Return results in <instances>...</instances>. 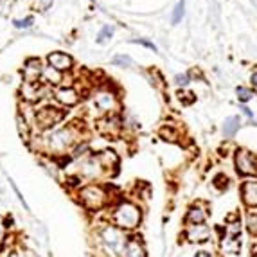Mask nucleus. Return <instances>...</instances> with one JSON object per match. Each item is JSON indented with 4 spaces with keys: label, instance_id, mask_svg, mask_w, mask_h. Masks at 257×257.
<instances>
[{
    "label": "nucleus",
    "instance_id": "nucleus-1",
    "mask_svg": "<svg viewBox=\"0 0 257 257\" xmlns=\"http://www.w3.org/2000/svg\"><path fill=\"white\" fill-rule=\"evenodd\" d=\"M78 133L74 126L54 128L51 131H43V135L38 141L40 151L49 157H63L70 155L72 149L78 146Z\"/></svg>",
    "mask_w": 257,
    "mask_h": 257
},
{
    "label": "nucleus",
    "instance_id": "nucleus-2",
    "mask_svg": "<svg viewBox=\"0 0 257 257\" xmlns=\"http://www.w3.org/2000/svg\"><path fill=\"white\" fill-rule=\"evenodd\" d=\"M110 220H112V225H115L117 228H121V230L124 232L135 230L142 221V210L139 205L130 201V200H121V201L112 209Z\"/></svg>",
    "mask_w": 257,
    "mask_h": 257
},
{
    "label": "nucleus",
    "instance_id": "nucleus-3",
    "mask_svg": "<svg viewBox=\"0 0 257 257\" xmlns=\"http://www.w3.org/2000/svg\"><path fill=\"white\" fill-rule=\"evenodd\" d=\"M78 200L81 207L88 212H99L110 203V193L103 184H86L78 189Z\"/></svg>",
    "mask_w": 257,
    "mask_h": 257
},
{
    "label": "nucleus",
    "instance_id": "nucleus-4",
    "mask_svg": "<svg viewBox=\"0 0 257 257\" xmlns=\"http://www.w3.org/2000/svg\"><path fill=\"white\" fill-rule=\"evenodd\" d=\"M128 237L124 230L117 228L115 225H105L99 232L101 248L106 257H122Z\"/></svg>",
    "mask_w": 257,
    "mask_h": 257
},
{
    "label": "nucleus",
    "instance_id": "nucleus-5",
    "mask_svg": "<svg viewBox=\"0 0 257 257\" xmlns=\"http://www.w3.org/2000/svg\"><path fill=\"white\" fill-rule=\"evenodd\" d=\"M65 119L63 110L59 108H54V106H45L42 110H38L34 114V124H36L38 130L42 131H51L56 128V124Z\"/></svg>",
    "mask_w": 257,
    "mask_h": 257
},
{
    "label": "nucleus",
    "instance_id": "nucleus-6",
    "mask_svg": "<svg viewBox=\"0 0 257 257\" xmlns=\"http://www.w3.org/2000/svg\"><path fill=\"white\" fill-rule=\"evenodd\" d=\"M234 166L241 176H257V157L248 149H236Z\"/></svg>",
    "mask_w": 257,
    "mask_h": 257
},
{
    "label": "nucleus",
    "instance_id": "nucleus-7",
    "mask_svg": "<svg viewBox=\"0 0 257 257\" xmlns=\"http://www.w3.org/2000/svg\"><path fill=\"white\" fill-rule=\"evenodd\" d=\"M207 218H209V210H207V207H205L203 203H196L187 210V214H185V218H184V223L187 227L205 225Z\"/></svg>",
    "mask_w": 257,
    "mask_h": 257
},
{
    "label": "nucleus",
    "instance_id": "nucleus-8",
    "mask_svg": "<svg viewBox=\"0 0 257 257\" xmlns=\"http://www.w3.org/2000/svg\"><path fill=\"white\" fill-rule=\"evenodd\" d=\"M94 106L103 114H108L110 115L112 112L117 108V99L115 95L112 92H97L94 97Z\"/></svg>",
    "mask_w": 257,
    "mask_h": 257
},
{
    "label": "nucleus",
    "instance_id": "nucleus-9",
    "mask_svg": "<svg viewBox=\"0 0 257 257\" xmlns=\"http://www.w3.org/2000/svg\"><path fill=\"white\" fill-rule=\"evenodd\" d=\"M241 200L245 207L256 209L257 207V180H247L241 184Z\"/></svg>",
    "mask_w": 257,
    "mask_h": 257
},
{
    "label": "nucleus",
    "instance_id": "nucleus-10",
    "mask_svg": "<svg viewBox=\"0 0 257 257\" xmlns=\"http://www.w3.org/2000/svg\"><path fill=\"white\" fill-rule=\"evenodd\" d=\"M210 236H212V232L207 225L187 227V230H185V239L189 243H207Z\"/></svg>",
    "mask_w": 257,
    "mask_h": 257
},
{
    "label": "nucleus",
    "instance_id": "nucleus-11",
    "mask_svg": "<svg viewBox=\"0 0 257 257\" xmlns=\"http://www.w3.org/2000/svg\"><path fill=\"white\" fill-rule=\"evenodd\" d=\"M43 68L40 59H27L26 67H24V83H38V79L42 78Z\"/></svg>",
    "mask_w": 257,
    "mask_h": 257
},
{
    "label": "nucleus",
    "instance_id": "nucleus-12",
    "mask_svg": "<svg viewBox=\"0 0 257 257\" xmlns=\"http://www.w3.org/2000/svg\"><path fill=\"white\" fill-rule=\"evenodd\" d=\"M43 92H45V88H43L40 83H24V86H22V97H24L27 103H36V101H40L43 97Z\"/></svg>",
    "mask_w": 257,
    "mask_h": 257
},
{
    "label": "nucleus",
    "instance_id": "nucleus-13",
    "mask_svg": "<svg viewBox=\"0 0 257 257\" xmlns=\"http://www.w3.org/2000/svg\"><path fill=\"white\" fill-rule=\"evenodd\" d=\"M54 95H56V101L63 106H76L79 103V94L72 86H63V88L56 90Z\"/></svg>",
    "mask_w": 257,
    "mask_h": 257
},
{
    "label": "nucleus",
    "instance_id": "nucleus-14",
    "mask_svg": "<svg viewBox=\"0 0 257 257\" xmlns=\"http://www.w3.org/2000/svg\"><path fill=\"white\" fill-rule=\"evenodd\" d=\"M122 257H147L146 248L142 245L141 237H128L126 247H124V256Z\"/></svg>",
    "mask_w": 257,
    "mask_h": 257
},
{
    "label": "nucleus",
    "instance_id": "nucleus-15",
    "mask_svg": "<svg viewBox=\"0 0 257 257\" xmlns=\"http://www.w3.org/2000/svg\"><path fill=\"white\" fill-rule=\"evenodd\" d=\"M49 65L59 72H63V70H68V68L72 67V58L68 56V54H63V53H53L49 54L47 58Z\"/></svg>",
    "mask_w": 257,
    "mask_h": 257
},
{
    "label": "nucleus",
    "instance_id": "nucleus-16",
    "mask_svg": "<svg viewBox=\"0 0 257 257\" xmlns=\"http://www.w3.org/2000/svg\"><path fill=\"white\" fill-rule=\"evenodd\" d=\"M99 130L101 133H105L106 137H117L119 131H121V121L114 115H108L106 119L99 122Z\"/></svg>",
    "mask_w": 257,
    "mask_h": 257
},
{
    "label": "nucleus",
    "instance_id": "nucleus-17",
    "mask_svg": "<svg viewBox=\"0 0 257 257\" xmlns=\"http://www.w3.org/2000/svg\"><path fill=\"white\" fill-rule=\"evenodd\" d=\"M221 248H223V252L227 254H237L239 252V248H241V239L239 237H232V236H223L221 239Z\"/></svg>",
    "mask_w": 257,
    "mask_h": 257
},
{
    "label": "nucleus",
    "instance_id": "nucleus-18",
    "mask_svg": "<svg viewBox=\"0 0 257 257\" xmlns=\"http://www.w3.org/2000/svg\"><path fill=\"white\" fill-rule=\"evenodd\" d=\"M239 124H241V121H239V117H236V115L225 119L223 128H221V130H223V135H225L227 139H232V137L237 133V130H239Z\"/></svg>",
    "mask_w": 257,
    "mask_h": 257
},
{
    "label": "nucleus",
    "instance_id": "nucleus-19",
    "mask_svg": "<svg viewBox=\"0 0 257 257\" xmlns=\"http://www.w3.org/2000/svg\"><path fill=\"white\" fill-rule=\"evenodd\" d=\"M42 79L43 81H47V83H51V85H58L63 81V76H61L59 70H56V68H53L51 65H49V67L43 68Z\"/></svg>",
    "mask_w": 257,
    "mask_h": 257
},
{
    "label": "nucleus",
    "instance_id": "nucleus-20",
    "mask_svg": "<svg viewBox=\"0 0 257 257\" xmlns=\"http://www.w3.org/2000/svg\"><path fill=\"white\" fill-rule=\"evenodd\" d=\"M236 94H237V99L241 101V103H248V101H250L254 95H256V94H254V90L245 88V86H237Z\"/></svg>",
    "mask_w": 257,
    "mask_h": 257
},
{
    "label": "nucleus",
    "instance_id": "nucleus-21",
    "mask_svg": "<svg viewBox=\"0 0 257 257\" xmlns=\"http://www.w3.org/2000/svg\"><path fill=\"white\" fill-rule=\"evenodd\" d=\"M247 228L252 236H257V212H248L247 214Z\"/></svg>",
    "mask_w": 257,
    "mask_h": 257
},
{
    "label": "nucleus",
    "instance_id": "nucleus-22",
    "mask_svg": "<svg viewBox=\"0 0 257 257\" xmlns=\"http://www.w3.org/2000/svg\"><path fill=\"white\" fill-rule=\"evenodd\" d=\"M184 13H185V0H180L178 4L174 5V11H173V24H178L182 18H184Z\"/></svg>",
    "mask_w": 257,
    "mask_h": 257
},
{
    "label": "nucleus",
    "instance_id": "nucleus-23",
    "mask_svg": "<svg viewBox=\"0 0 257 257\" xmlns=\"http://www.w3.org/2000/svg\"><path fill=\"white\" fill-rule=\"evenodd\" d=\"M112 34H114V27L110 26H105L101 29V32L97 34V43H105L106 40H110Z\"/></svg>",
    "mask_w": 257,
    "mask_h": 257
},
{
    "label": "nucleus",
    "instance_id": "nucleus-24",
    "mask_svg": "<svg viewBox=\"0 0 257 257\" xmlns=\"http://www.w3.org/2000/svg\"><path fill=\"white\" fill-rule=\"evenodd\" d=\"M212 184H214V187L218 191H223L227 189V185H228V178H227L223 173H220L218 176H214V182H212Z\"/></svg>",
    "mask_w": 257,
    "mask_h": 257
},
{
    "label": "nucleus",
    "instance_id": "nucleus-25",
    "mask_svg": "<svg viewBox=\"0 0 257 257\" xmlns=\"http://www.w3.org/2000/svg\"><path fill=\"white\" fill-rule=\"evenodd\" d=\"M32 22H34V18H32V16H27L24 20H13V26H15L16 29H27V27L32 26Z\"/></svg>",
    "mask_w": 257,
    "mask_h": 257
},
{
    "label": "nucleus",
    "instance_id": "nucleus-26",
    "mask_svg": "<svg viewBox=\"0 0 257 257\" xmlns=\"http://www.w3.org/2000/svg\"><path fill=\"white\" fill-rule=\"evenodd\" d=\"M5 241H7V225L4 218H0V248L4 247Z\"/></svg>",
    "mask_w": 257,
    "mask_h": 257
},
{
    "label": "nucleus",
    "instance_id": "nucleus-27",
    "mask_svg": "<svg viewBox=\"0 0 257 257\" xmlns=\"http://www.w3.org/2000/svg\"><path fill=\"white\" fill-rule=\"evenodd\" d=\"M160 133H162V137L166 141H176V139H178V135L171 130V126H164L162 130H160Z\"/></svg>",
    "mask_w": 257,
    "mask_h": 257
},
{
    "label": "nucleus",
    "instance_id": "nucleus-28",
    "mask_svg": "<svg viewBox=\"0 0 257 257\" xmlns=\"http://www.w3.org/2000/svg\"><path fill=\"white\" fill-rule=\"evenodd\" d=\"M112 63H114V65H121V67H130L131 59L128 58V56H115V58L112 59Z\"/></svg>",
    "mask_w": 257,
    "mask_h": 257
},
{
    "label": "nucleus",
    "instance_id": "nucleus-29",
    "mask_svg": "<svg viewBox=\"0 0 257 257\" xmlns=\"http://www.w3.org/2000/svg\"><path fill=\"white\" fill-rule=\"evenodd\" d=\"M133 43H141V45H144V47H147V49H151L153 53H157V45L153 42H147V40H144V38H139V40H131Z\"/></svg>",
    "mask_w": 257,
    "mask_h": 257
},
{
    "label": "nucleus",
    "instance_id": "nucleus-30",
    "mask_svg": "<svg viewBox=\"0 0 257 257\" xmlns=\"http://www.w3.org/2000/svg\"><path fill=\"white\" fill-rule=\"evenodd\" d=\"M174 81H176L178 86H187V85H189V76H187V74H178V76L174 78Z\"/></svg>",
    "mask_w": 257,
    "mask_h": 257
},
{
    "label": "nucleus",
    "instance_id": "nucleus-31",
    "mask_svg": "<svg viewBox=\"0 0 257 257\" xmlns=\"http://www.w3.org/2000/svg\"><path fill=\"white\" fill-rule=\"evenodd\" d=\"M51 5H53V0H42V4H40V11H47Z\"/></svg>",
    "mask_w": 257,
    "mask_h": 257
},
{
    "label": "nucleus",
    "instance_id": "nucleus-32",
    "mask_svg": "<svg viewBox=\"0 0 257 257\" xmlns=\"http://www.w3.org/2000/svg\"><path fill=\"white\" fill-rule=\"evenodd\" d=\"M241 110H243V114H245V115H247V117H248V119H252V117H254L252 110H250V108H247V106H243Z\"/></svg>",
    "mask_w": 257,
    "mask_h": 257
},
{
    "label": "nucleus",
    "instance_id": "nucleus-33",
    "mask_svg": "<svg viewBox=\"0 0 257 257\" xmlns=\"http://www.w3.org/2000/svg\"><path fill=\"white\" fill-rule=\"evenodd\" d=\"M194 257H212V256H210L209 252H196V256Z\"/></svg>",
    "mask_w": 257,
    "mask_h": 257
},
{
    "label": "nucleus",
    "instance_id": "nucleus-34",
    "mask_svg": "<svg viewBox=\"0 0 257 257\" xmlns=\"http://www.w3.org/2000/svg\"><path fill=\"white\" fill-rule=\"evenodd\" d=\"M250 81H252L254 86H257V72H254V74H252V78H250Z\"/></svg>",
    "mask_w": 257,
    "mask_h": 257
}]
</instances>
